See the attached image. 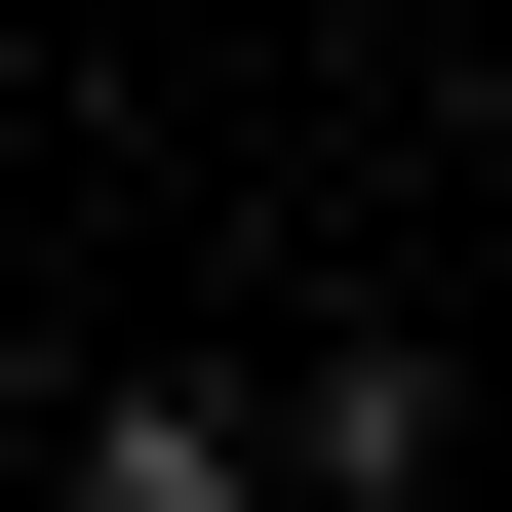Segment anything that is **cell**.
Masks as SVG:
<instances>
[{
    "mask_svg": "<svg viewBox=\"0 0 512 512\" xmlns=\"http://www.w3.org/2000/svg\"><path fill=\"white\" fill-rule=\"evenodd\" d=\"M79 512H276V434L237 394H79Z\"/></svg>",
    "mask_w": 512,
    "mask_h": 512,
    "instance_id": "6da1fadb",
    "label": "cell"
},
{
    "mask_svg": "<svg viewBox=\"0 0 512 512\" xmlns=\"http://www.w3.org/2000/svg\"><path fill=\"white\" fill-rule=\"evenodd\" d=\"M276 512H434V473H276Z\"/></svg>",
    "mask_w": 512,
    "mask_h": 512,
    "instance_id": "7a4b0ae2",
    "label": "cell"
}]
</instances>
